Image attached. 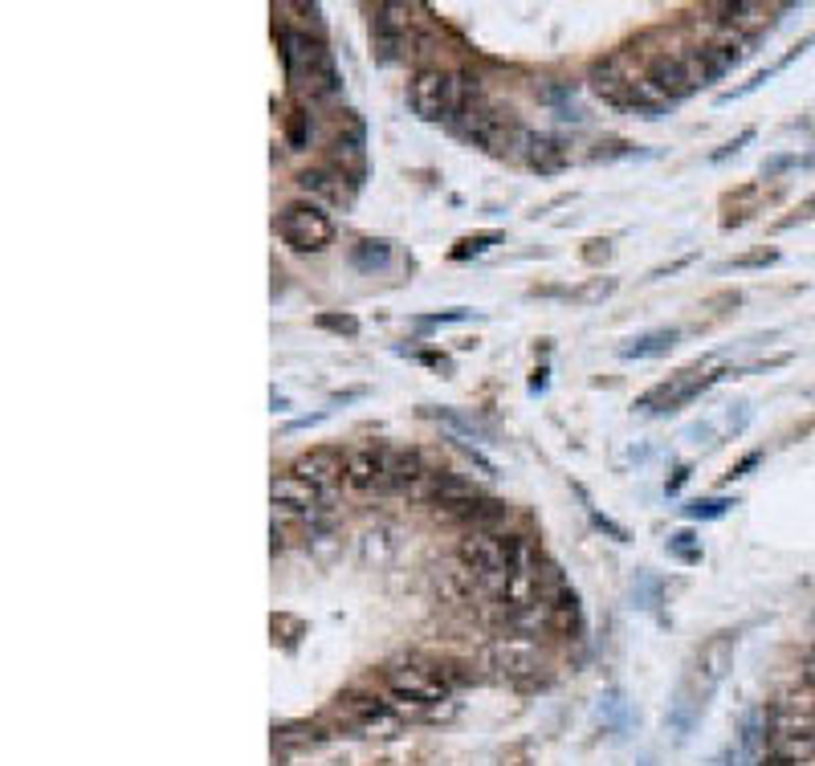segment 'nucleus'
I'll use <instances>...</instances> for the list:
<instances>
[{"instance_id":"nucleus-1","label":"nucleus","mask_w":815,"mask_h":766,"mask_svg":"<svg viewBox=\"0 0 815 766\" xmlns=\"http://www.w3.org/2000/svg\"><path fill=\"white\" fill-rule=\"evenodd\" d=\"M734 653H738V632H717L710 641L693 653L685 677H681V690L669 705V729L673 738L685 742L693 734V726L702 722L705 705L717 693V685L726 681L730 665H734Z\"/></svg>"},{"instance_id":"nucleus-2","label":"nucleus","mask_w":815,"mask_h":766,"mask_svg":"<svg viewBox=\"0 0 815 766\" xmlns=\"http://www.w3.org/2000/svg\"><path fill=\"white\" fill-rule=\"evenodd\" d=\"M379 690L391 702H408V705H440L452 693V685L445 681L440 665H425V661H400V665H388L379 673Z\"/></svg>"},{"instance_id":"nucleus-3","label":"nucleus","mask_w":815,"mask_h":766,"mask_svg":"<svg viewBox=\"0 0 815 766\" xmlns=\"http://www.w3.org/2000/svg\"><path fill=\"white\" fill-rule=\"evenodd\" d=\"M277 233H282V241H286L294 253H323L335 245V221L318 208L314 201H294L282 208V216H277Z\"/></svg>"},{"instance_id":"nucleus-4","label":"nucleus","mask_w":815,"mask_h":766,"mask_svg":"<svg viewBox=\"0 0 815 766\" xmlns=\"http://www.w3.org/2000/svg\"><path fill=\"white\" fill-rule=\"evenodd\" d=\"M726 376H734L730 367L726 371H705L702 364H693V367H685V371H678V376H669L665 384H656L652 391H644V396L636 400V408L640 412L673 416V412H681L685 404L697 400L705 388H714L717 379H726Z\"/></svg>"},{"instance_id":"nucleus-5","label":"nucleus","mask_w":815,"mask_h":766,"mask_svg":"<svg viewBox=\"0 0 815 766\" xmlns=\"http://www.w3.org/2000/svg\"><path fill=\"white\" fill-rule=\"evenodd\" d=\"M457 559L477 583H486L489 591H498V583L510 571V551H506L502 534H486V530H465L457 542Z\"/></svg>"},{"instance_id":"nucleus-6","label":"nucleus","mask_w":815,"mask_h":766,"mask_svg":"<svg viewBox=\"0 0 815 766\" xmlns=\"http://www.w3.org/2000/svg\"><path fill=\"white\" fill-rule=\"evenodd\" d=\"M408 4H379L371 9V45H376V62L391 65L400 62L408 45H412V21H408Z\"/></svg>"},{"instance_id":"nucleus-7","label":"nucleus","mask_w":815,"mask_h":766,"mask_svg":"<svg viewBox=\"0 0 815 766\" xmlns=\"http://www.w3.org/2000/svg\"><path fill=\"white\" fill-rule=\"evenodd\" d=\"M408 106L425 123H449V74L440 65H420L408 82Z\"/></svg>"},{"instance_id":"nucleus-8","label":"nucleus","mask_w":815,"mask_h":766,"mask_svg":"<svg viewBox=\"0 0 815 766\" xmlns=\"http://www.w3.org/2000/svg\"><path fill=\"white\" fill-rule=\"evenodd\" d=\"M339 717L352 729H359V734H379V738H388L391 729L404 722L391 709L388 697H371V693H347V697H339Z\"/></svg>"},{"instance_id":"nucleus-9","label":"nucleus","mask_w":815,"mask_h":766,"mask_svg":"<svg viewBox=\"0 0 815 766\" xmlns=\"http://www.w3.org/2000/svg\"><path fill=\"white\" fill-rule=\"evenodd\" d=\"M277 45H282V62H286V78L294 90H298L302 82L314 74V65L326 58L323 38H310L306 29H294V25L277 29Z\"/></svg>"},{"instance_id":"nucleus-10","label":"nucleus","mask_w":815,"mask_h":766,"mask_svg":"<svg viewBox=\"0 0 815 766\" xmlns=\"http://www.w3.org/2000/svg\"><path fill=\"white\" fill-rule=\"evenodd\" d=\"M632 50H636V45H632ZM636 53H640V62H644V74H649V82L661 90L669 102L690 99L693 86H690V78H685V65H681L678 50H636Z\"/></svg>"},{"instance_id":"nucleus-11","label":"nucleus","mask_w":815,"mask_h":766,"mask_svg":"<svg viewBox=\"0 0 815 766\" xmlns=\"http://www.w3.org/2000/svg\"><path fill=\"white\" fill-rule=\"evenodd\" d=\"M367 135L364 123L355 119V111H343V131L330 139V167H339L343 176H352L355 184H364L367 176Z\"/></svg>"},{"instance_id":"nucleus-12","label":"nucleus","mask_w":815,"mask_h":766,"mask_svg":"<svg viewBox=\"0 0 815 766\" xmlns=\"http://www.w3.org/2000/svg\"><path fill=\"white\" fill-rule=\"evenodd\" d=\"M489 665L502 668L506 677H534L542 668L539 644L530 636H498L489 644Z\"/></svg>"},{"instance_id":"nucleus-13","label":"nucleus","mask_w":815,"mask_h":766,"mask_svg":"<svg viewBox=\"0 0 815 766\" xmlns=\"http://www.w3.org/2000/svg\"><path fill=\"white\" fill-rule=\"evenodd\" d=\"M269 498H274V505H286V510L310 514L314 522H326V490L310 486V481L298 478V473H282V478H274Z\"/></svg>"},{"instance_id":"nucleus-14","label":"nucleus","mask_w":815,"mask_h":766,"mask_svg":"<svg viewBox=\"0 0 815 766\" xmlns=\"http://www.w3.org/2000/svg\"><path fill=\"white\" fill-rule=\"evenodd\" d=\"M298 188L310 196V201H323V204H352L355 201V184L352 176H343L339 167H306V172H298Z\"/></svg>"},{"instance_id":"nucleus-15","label":"nucleus","mask_w":815,"mask_h":766,"mask_svg":"<svg viewBox=\"0 0 815 766\" xmlns=\"http://www.w3.org/2000/svg\"><path fill=\"white\" fill-rule=\"evenodd\" d=\"M289 473H298V478H306L310 486H318V490L330 493V486H339L343 478H347V452L339 449H310L302 452L298 461H294V469Z\"/></svg>"},{"instance_id":"nucleus-16","label":"nucleus","mask_w":815,"mask_h":766,"mask_svg":"<svg viewBox=\"0 0 815 766\" xmlns=\"http://www.w3.org/2000/svg\"><path fill=\"white\" fill-rule=\"evenodd\" d=\"M343 481L355 493L384 490V449H376V445H352L347 449V478Z\"/></svg>"},{"instance_id":"nucleus-17","label":"nucleus","mask_w":815,"mask_h":766,"mask_svg":"<svg viewBox=\"0 0 815 766\" xmlns=\"http://www.w3.org/2000/svg\"><path fill=\"white\" fill-rule=\"evenodd\" d=\"M425 473V457L416 449H384V490L408 493Z\"/></svg>"},{"instance_id":"nucleus-18","label":"nucleus","mask_w":815,"mask_h":766,"mask_svg":"<svg viewBox=\"0 0 815 766\" xmlns=\"http://www.w3.org/2000/svg\"><path fill=\"white\" fill-rule=\"evenodd\" d=\"M681 343L678 327H656V330H640L632 339L620 343V359H665L673 347Z\"/></svg>"},{"instance_id":"nucleus-19","label":"nucleus","mask_w":815,"mask_h":766,"mask_svg":"<svg viewBox=\"0 0 815 766\" xmlns=\"http://www.w3.org/2000/svg\"><path fill=\"white\" fill-rule=\"evenodd\" d=\"M481 102H486V82H481V74H473V70H452L449 74V123L452 119H461L469 106H481Z\"/></svg>"},{"instance_id":"nucleus-20","label":"nucleus","mask_w":815,"mask_h":766,"mask_svg":"<svg viewBox=\"0 0 815 766\" xmlns=\"http://www.w3.org/2000/svg\"><path fill=\"white\" fill-rule=\"evenodd\" d=\"M567 164H571V151H567V143L559 135H534L530 139L527 167H534L539 176H559Z\"/></svg>"},{"instance_id":"nucleus-21","label":"nucleus","mask_w":815,"mask_h":766,"mask_svg":"<svg viewBox=\"0 0 815 766\" xmlns=\"http://www.w3.org/2000/svg\"><path fill=\"white\" fill-rule=\"evenodd\" d=\"M751 45H754V38H746V33H738V29H722L714 41H705V53L714 58V65L722 70V74H730L734 65H742L746 58H751Z\"/></svg>"},{"instance_id":"nucleus-22","label":"nucleus","mask_w":815,"mask_h":766,"mask_svg":"<svg viewBox=\"0 0 815 766\" xmlns=\"http://www.w3.org/2000/svg\"><path fill=\"white\" fill-rule=\"evenodd\" d=\"M710 13H722V25L738 29V33H746V38H751L754 29L766 25L771 9H766V4H758V0H730V4H710Z\"/></svg>"},{"instance_id":"nucleus-23","label":"nucleus","mask_w":815,"mask_h":766,"mask_svg":"<svg viewBox=\"0 0 815 766\" xmlns=\"http://www.w3.org/2000/svg\"><path fill=\"white\" fill-rule=\"evenodd\" d=\"M678 53H681V65H685V78H690L693 90H705V86H714L717 78H726L714 65V58L705 53V45H681Z\"/></svg>"},{"instance_id":"nucleus-24","label":"nucleus","mask_w":815,"mask_h":766,"mask_svg":"<svg viewBox=\"0 0 815 766\" xmlns=\"http://www.w3.org/2000/svg\"><path fill=\"white\" fill-rule=\"evenodd\" d=\"M539 99L551 106L559 123H583V111L575 106V90H571V82H547V86L539 90Z\"/></svg>"},{"instance_id":"nucleus-25","label":"nucleus","mask_w":815,"mask_h":766,"mask_svg":"<svg viewBox=\"0 0 815 766\" xmlns=\"http://www.w3.org/2000/svg\"><path fill=\"white\" fill-rule=\"evenodd\" d=\"M391 262V241L384 237H364L352 245V265L359 269V274H376V269H384V265Z\"/></svg>"},{"instance_id":"nucleus-26","label":"nucleus","mask_w":815,"mask_h":766,"mask_svg":"<svg viewBox=\"0 0 815 766\" xmlns=\"http://www.w3.org/2000/svg\"><path fill=\"white\" fill-rule=\"evenodd\" d=\"M615 289H620V277H608V274H600V277H588L583 286L567 289V298L575 302V306H600V302H608V298H612Z\"/></svg>"},{"instance_id":"nucleus-27","label":"nucleus","mask_w":815,"mask_h":766,"mask_svg":"<svg viewBox=\"0 0 815 766\" xmlns=\"http://www.w3.org/2000/svg\"><path fill=\"white\" fill-rule=\"evenodd\" d=\"M359 554H364V563H388L391 554H396V539H391L388 527H376V530H364L359 534Z\"/></svg>"},{"instance_id":"nucleus-28","label":"nucleus","mask_w":815,"mask_h":766,"mask_svg":"<svg viewBox=\"0 0 815 766\" xmlns=\"http://www.w3.org/2000/svg\"><path fill=\"white\" fill-rule=\"evenodd\" d=\"M326 738L323 726H310V722H298V726H282L274 729V750H294V746H318Z\"/></svg>"},{"instance_id":"nucleus-29","label":"nucleus","mask_w":815,"mask_h":766,"mask_svg":"<svg viewBox=\"0 0 815 766\" xmlns=\"http://www.w3.org/2000/svg\"><path fill=\"white\" fill-rule=\"evenodd\" d=\"M734 505H738V498H722V493H717V498H697V502L681 505V514L690 518V522H717V518H726Z\"/></svg>"},{"instance_id":"nucleus-30","label":"nucleus","mask_w":815,"mask_h":766,"mask_svg":"<svg viewBox=\"0 0 815 766\" xmlns=\"http://www.w3.org/2000/svg\"><path fill=\"white\" fill-rule=\"evenodd\" d=\"M314 139V119H310V106H289L286 114V143L294 151H306Z\"/></svg>"},{"instance_id":"nucleus-31","label":"nucleus","mask_w":815,"mask_h":766,"mask_svg":"<svg viewBox=\"0 0 815 766\" xmlns=\"http://www.w3.org/2000/svg\"><path fill=\"white\" fill-rule=\"evenodd\" d=\"M502 237H506V233H498V228H489V233H473V237H461L449 249V257H452V262H469V257H481V253L493 249V245H498Z\"/></svg>"},{"instance_id":"nucleus-32","label":"nucleus","mask_w":815,"mask_h":766,"mask_svg":"<svg viewBox=\"0 0 815 766\" xmlns=\"http://www.w3.org/2000/svg\"><path fill=\"white\" fill-rule=\"evenodd\" d=\"M669 554L685 566H697L705 551H702V539H697L693 530H678V534H669Z\"/></svg>"},{"instance_id":"nucleus-33","label":"nucleus","mask_w":815,"mask_h":766,"mask_svg":"<svg viewBox=\"0 0 815 766\" xmlns=\"http://www.w3.org/2000/svg\"><path fill=\"white\" fill-rule=\"evenodd\" d=\"M754 196H758V188H738V192H730L726 201H722V208H726V216H722V228H734V225H742V221H746V216H751V201Z\"/></svg>"},{"instance_id":"nucleus-34","label":"nucleus","mask_w":815,"mask_h":766,"mask_svg":"<svg viewBox=\"0 0 815 766\" xmlns=\"http://www.w3.org/2000/svg\"><path fill=\"white\" fill-rule=\"evenodd\" d=\"M575 493H579V498H583V505H588V518L603 530V534H612L615 542H628V530L620 527V522H612V518H608V514H600V510L591 505V498H588V493H583V490H579V486H575Z\"/></svg>"},{"instance_id":"nucleus-35","label":"nucleus","mask_w":815,"mask_h":766,"mask_svg":"<svg viewBox=\"0 0 815 766\" xmlns=\"http://www.w3.org/2000/svg\"><path fill=\"white\" fill-rule=\"evenodd\" d=\"M314 327L330 330V335H347V339H352V335H359V318L355 315H318L314 318Z\"/></svg>"},{"instance_id":"nucleus-36","label":"nucleus","mask_w":815,"mask_h":766,"mask_svg":"<svg viewBox=\"0 0 815 766\" xmlns=\"http://www.w3.org/2000/svg\"><path fill=\"white\" fill-rule=\"evenodd\" d=\"M778 253L775 249H758V253H746V257H734L726 269H763V265H775Z\"/></svg>"},{"instance_id":"nucleus-37","label":"nucleus","mask_w":815,"mask_h":766,"mask_svg":"<svg viewBox=\"0 0 815 766\" xmlns=\"http://www.w3.org/2000/svg\"><path fill=\"white\" fill-rule=\"evenodd\" d=\"M624 155H632V143H624V139L595 143V151H591V160H595V164H600V160H624Z\"/></svg>"},{"instance_id":"nucleus-38","label":"nucleus","mask_w":815,"mask_h":766,"mask_svg":"<svg viewBox=\"0 0 815 766\" xmlns=\"http://www.w3.org/2000/svg\"><path fill=\"white\" fill-rule=\"evenodd\" d=\"M751 139H754V131H751V126H746V131H742L738 139H730V143H722V147H717V151H710V164H726L730 155H738V151L746 147Z\"/></svg>"},{"instance_id":"nucleus-39","label":"nucleus","mask_w":815,"mask_h":766,"mask_svg":"<svg viewBox=\"0 0 815 766\" xmlns=\"http://www.w3.org/2000/svg\"><path fill=\"white\" fill-rule=\"evenodd\" d=\"M746 425H751V404H730V412H726V432H730V437H742V432H746Z\"/></svg>"},{"instance_id":"nucleus-40","label":"nucleus","mask_w":815,"mask_h":766,"mask_svg":"<svg viewBox=\"0 0 815 766\" xmlns=\"http://www.w3.org/2000/svg\"><path fill=\"white\" fill-rule=\"evenodd\" d=\"M608 257H612V241H603V237L588 241V249H583V262H588V265H603Z\"/></svg>"},{"instance_id":"nucleus-41","label":"nucleus","mask_w":815,"mask_h":766,"mask_svg":"<svg viewBox=\"0 0 815 766\" xmlns=\"http://www.w3.org/2000/svg\"><path fill=\"white\" fill-rule=\"evenodd\" d=\"M277 632H286V636H282V641L286 644H298V636H302V620H294V616H274V636Z\"/></svg>"},{"instance_id":"nucleus-42","label":"nucleus","mask_w":815,"mask_h":766,"mask_svg":"<svg viewBox=\"0 0 815 766\" xmlns=\"http://www.w3.org/2000/svg\"><path fill=\"white\" fill-rule=\"evenodd\" d=\"M693 478V466H678L673 469V478L665 481V498H678L681 490H685V481Z\"/></svg>"},{"instance_id":"nucleus-43","label":"nucleus","mask_w":815,"mask_h":766,"mask_svg":"<svg viewBox=\"0 0 815 766\" xmlns=\"http://www.w3.org/2000/svg\"><path fill=\"white\" fill-rule=\"evenodd\" d=\"M758 461H763V452H746V457H742L738 466H730L726 481H742V478H746V473H751L754 466H758Z\"/></svg>"},{"instance_id":"nucleus-44","label":"nucleus","mask_w":815,"mask_h":766,"mask_svg":"<svg viewBox=\"0 0 815 766\" xmlns=\"http://www.w3.org/2000/svg\"><path fill=\"white\" fill-rule=\"evenodd\" d=\"M547 376H551V367L547 364L534 367V376H530V396H547V388H551V379Z\"/></svg>"},{"instance_id":"nucleus-45","label":"nucleus","mask_w":815,"mask_h":766,"mask_svg":"<svg viewBox=\"0 0 815 766\" xmlns=\"http://www.w3.org/2000/svg\"><path fill=\"white\" fill-rule=\"evenodd\" d=\"M465 318H469V310H461V306H457V310H445V315H432V318H425L428 327H440V323H465Z\"/></svg>"},{"instance_id":"nucleus-46","label":"nucleus","mask_w":815,"mask_h":766,"mask_svg":"<svg viewBox=\"0 0 815 766\" xmlns=\"http://www.w3.org/2000/svg\"><path fill=\"white\" fill-rule=\"evenodd\" d=\"M685 265H693V253H690V257H681V262H673V265H661V269H652V277H669V274H678V269H685Z\"/></svg>"},{"instance_id":"nucleus-47","label":"nucleus","mask_w":815,"mask_h":766,"mask_svg":"<svg viewBox=\"0 0 815 766\" xmlns=\"http://www.w3.org/2000/svg\"><path fill=\"white\" fill-rule=\"evenodd\" d=\"M685 437L697 440V445H702V440H705V445H710V437H714V425H693L690 432H685Z\"/></svg>"},{"instance_id":"nucleus-48","label":"nucleus","mask_w":815,"mask_h":766,"mask_svg":"<svg viewBox=\"0 0 815 766\" xmlns=\"http://www.w3.org/2000/svg\"><path fill=\"white\" fill-rule=\"evenodd\" d=\"M738 763H742V746H730V750L722 754L714 766H738Z\"/></svg>"}]
</instances>
